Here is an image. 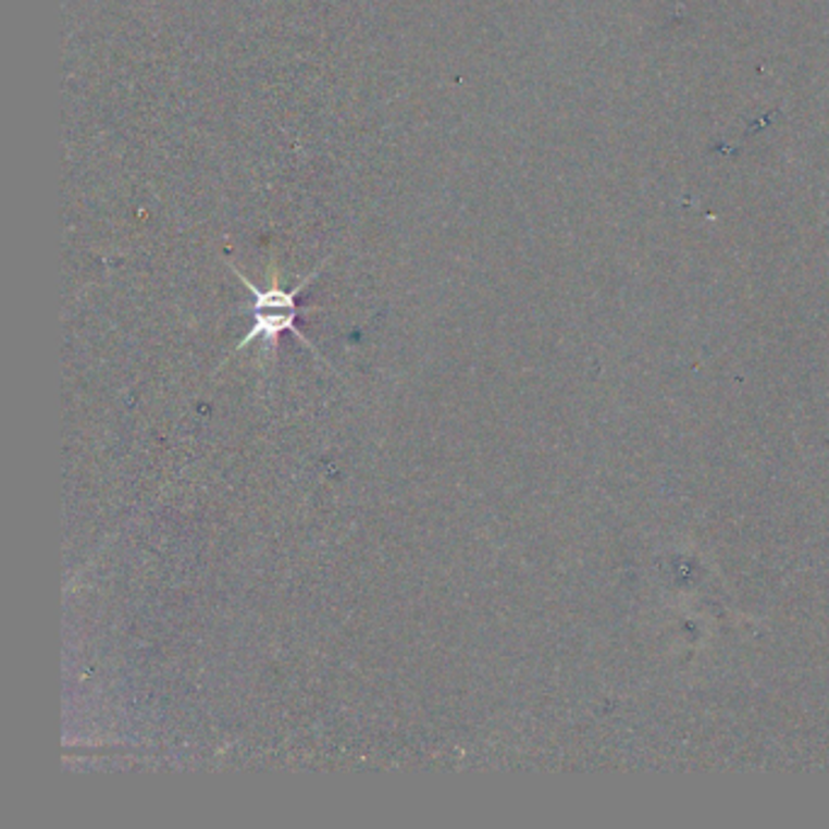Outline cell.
Returning a JSON list of instances; mask_svg holds the SVG:
<instances>
[{
	"instance_id": "obj_1",
	"label": "cell",
	"mask_w": 829,
	"mask_h": 829,
	"mask_svg": "<svg viewBox=\"0 0 829 829\" xmlns=\"http://www.w3.org/2000/svg\"><path fill=\"white\" fill-rule=\"evenodd\" d=\"M230 268L236 273V277L242 280L248 293H251V302L244 305L242 312L251 314V319H253L251 329H248V334L244 336L242 344L236 346V350L248 348V346L253 344V341H263L265 350H275L277 344H280V336H283L285 331H289V334H295L299 341H302L305 348H309V350H312V354L319 356L317 346L302 334V331L297 329V317H299L297 297L321 273V268H324V263H321L317 268V271L309 273L305 280H299V283L293 289L280 287L277 277L265 289H261L258 285H253L251 280H248L242 271H238L236 265H230Z\"/></svg>"
}]
</instances>
